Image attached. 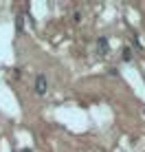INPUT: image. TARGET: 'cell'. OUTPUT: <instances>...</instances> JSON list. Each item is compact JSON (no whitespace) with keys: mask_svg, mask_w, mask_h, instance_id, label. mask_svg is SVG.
<instances>
[{"mask_svg":"<svg viewBox=\"0 0 145 152\" xmlns=\"http://www.w3.org/2000/svg\"><path fill=\"white\" fill-rule=\"evenodd\" d=\"M46 88H49L46 75H42V73H40V75L35 77V93H38V95H46Z\"/></svg>","mask_w":145,"mask_h":152,"instance_id":"obj_1","label":"cell"},{"mask_svg":"<svg viewBox=\"0 0 145 152\" xmlns=\"http://www.w3.org/2000/svg\"><path fill=\"white\" fill-rule=\"evenodd\" d=\"M97 53H99L101 57L110 53V42H108V38H99L97 40Z\"/></svg>","mask_w":145,"mask_h":152,"instance_id":"obj_2","label":"cell"},{"mask_svg":"<svg viewBox=\"0 0 145 152\" xmlns=\"http://www.w3.org/2000/svg\"><path fill=\"white\" fill-rule=\"evenodd\" d=\"M15 31H18V33H22V31H24V18H22V13L15 15Z\"/></svg>","mask_w":145,"mask_h":152,"instance_id":"obj_3","label":"cell"},{"mask_svg":"<svg viewBox=\"0 0 145 152\" xmlns=\"http://www.w3.org/2000/svg\"><path fill=\"white\" fill-rule=\"evenodd\" d=\"M121 57H123V62H130V60H132V49H130V46H123Z\"/></svg>","mask_w":145,"mask_h":152,"instance_id":"obj_4","label":"cell"},{"mask_svg":"<svg viewBox=\"0 0 145 152\" xmlns=\"http://www.w3.org/2000/svg\"><path fill=\"white\" fill-rule=\"evenodd\" d=\"M132 46H134L136 51H143V44L138 42V38H136V35H132Z\"/></svg>","mask_w":145,"mask_h":152,"instance_id":"obj_5","label":"cell"},{"mask_svg":"<svg viewBox=\"0 0 145 152\" xmlns=\"http://www.w3.org/2000/svg\"><path fill=\"white\" fill-rule=\"evenodd\" d=\"M72 20H75V22H81V11L75 9V11H72Z\"/></svg>","mask_w":145,"mask_h":152,"instance_id":"obj_6","label":"cell"},{"mask_svg":"<svg viewBox=\"0 0 145 152\" xmlns=\"http://www.w3.org/2000/svg\"><path fill=\"white\" fill-rule=\"evenodd\" d=\"M20 152H33V150H31V148H22V150H20Z\"/></svg>","mask_w":145,"mask_h":152,"instance_id":"obj_7","label":"cell"}]
</instances>
